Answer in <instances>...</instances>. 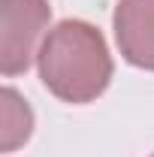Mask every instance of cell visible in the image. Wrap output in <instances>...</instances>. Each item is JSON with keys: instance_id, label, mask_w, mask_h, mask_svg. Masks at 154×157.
Wrapping results in <instances>:
<instances>
[{"instance_id": "3", "label": "cell", "mask_w": 154, "mask_h": 157, "mask_svg": "<svg viewBox=\"0 0 154 157\" xmlns=\"http://www.w3.org/2000/svg\"><path fill=\"white\" fill-rule=\"evenodd\" d=\"M112 30L121 58L136 70L154 73V0H118Z\"/></svg>"}, {"instance_id": "2", "label": "cell", "mask_w": 154, "mask_h": 157, "mask_svg": "<svg viewBox=\"0 0 154 157\" xmlns=\"http://www.w3.org/2000/svg\"><path fill=\"white\" fill-rule=\"evenodd\" d=\"M0 73L6 78L30 70L39 45L45 39V27L52 21L48 0H0Z\"/></svg>"}, {"instance_id": "5", "label": "cell", "mask_w": 154, "mask_h": 157, "mask_svg": "<svg viewBox=\"0 0 154 157\" xmlns=\"http://www.w3.org/2000/svg\"><path fill=\"white\" fill-rule=\"evenodd\" d=\"M151 157H154V154H151Z\"/></svg>"}, {"instance_id": "4", "label": "cell", "mask_w": 154, "mask_h": 157, "mask_svg": "<svg viewBox=\"0 0 154 157\" xmlns=\"http://www.w3.org/2000/svg\"><path fill=\"white\" fill-rule=\"evenodd\" d=\"M33 133V112L30 106L21 100L15 88H3V154L15 151L18 145H24Z\"/></svg>"}, {"instance_id": "1", "label": "cell", "mask_w": 154, "mask_h": 157, "mask_svg": "<svg viewBox=\"0 0 154 157\" xmlns=\"http://www.w3.org/2000/svg\"><path fill=\"white\" fill-rule=\"evenodd\" d=\"M37 70L52 97L85 106L94 103L112 82L115 63L106 36L82 18L58 21L39 45Z\"/></svg>"}]
</instances>
